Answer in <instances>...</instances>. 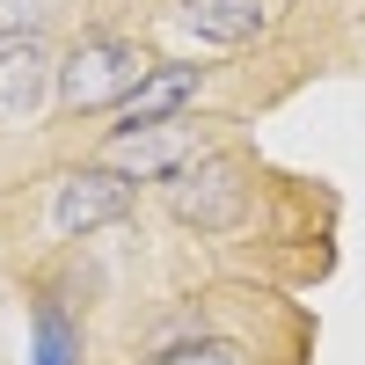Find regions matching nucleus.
<instances>
[{
    "instance_id": "nucleus-1",
    "label": "nucleus",
    "mask_w": 365,
    "mask_h": 365,
    "mask_svg": "<svg viewBox=\"0 0 365 365\" xmlns=\"http://www.w3.org/2000/svg\"><path fill=\"white\" fill-rule=\"evenodd\" d=\"M161 66V51L146 37H125V29H88V37L66 44V58L51 66V96L66 117H103L125 110L139 96V81Z\"/></svg>"
},
{
    "instance_id": "nucleus-2",
    "label": "nucleus",
    "mask_w": 365,
    "mask_h": 365,
    "mask_svg": "<svg viewBox=\"0 0 365 365\" xmlns=\"http://www.w3.org/2000/svg\"><path fill=\"white\" fill-rule=\"evenodd\" d=\"M161 212L182 227V234H205V241H227L256 220V161L227 139L220 154L190 161L182 175L161 182Z\"/></svg>"
},
{
    "instance_id": "nucleus-3",
    "label": "nucleus",
    "mask_w": 365,
    "mask_h": 365,
    "mask_svg": "<svg viewBox=\"0 0 365 365\" xmlns=\"http://www.w3.org/2000/svg\"><path fill=\"white\" fill-rule=\"evenodd\" d=\"M227 146V132L212 125V117H168V125H139V132H103V146L88 161H103V168H125L132 182H161L168 175H182L190 161H205V154H220Z\"/></svg>"
},
{
    "instance_id": "nucleus-4",
    "label": "nucleus",
    "mask_w": 365,
    "mask_h": 365,
    "mask_svg": "<svg viewBox=\"0 0 365 365\" xmlns=\"http://www.w3.org/2000/svg\"><path fill=\"white\" fill-rule=\"evenodd\" d=\"M139 190H146V182H132L125 168L81 161V168L58 175V190H51V234H58V241H81V234H96V227L132 220V212H139Z\"/></svg>"
},
{
    "instance_id": "nucleus-5",
    "label": "nucleus",
    "mask_w": 365,
    "mask_h": 365,
    "mask_svg": "<svg viewBox=\"0 0 365 365\" xmlns=\"http://www.w3.org/2000/svg\"><path fill=\"white\" fill-rule=\"evenodd\" d=\"M168 22L182 37L212 44V51H249V44L270 37L278 0H168Z\"/></svg>"
},
{
    "instance_id": "nucleus-6",
    "label": "nucleus",
    "mask_w": 365,
    "mask_h": 365,
    "mask_svg": "<svg viewBox=\"0 0 365 365\" xmlns=\"http://www.w3.org/2000/svg\"><path fill=\"white\" fill-rule=\"evenodd\" d=\"M205 96H212V66H197V58H161V66L139 81V96L117 110L110 132H139V125H168V117H197Z\"/></svg>"
},
{
    "instance_id": "nucleus-7",
    "label": "nucleus",
    "mask_w": 365,
    "mask_h": 365,
    "mask_svg": "<svg viewBox=\"0 0 365 365\" xmlns=\"http://www.w3.org/2000/svg\"><path fill=\"white\" fill-rule=\"evenodd\" d=\"M44 81H51V58H44V44H0V117L37 110Z\"/></svg>"
},
{
    "instance_id": "nucleus-8",
    "label": "nucleus",
    "mask_w": 365,
    "mask_h": 365,
    "mask_svg": "<svg viewBox=\"0 0 365 365\" xmlns=\"http://www.w3.org/2000/svg\"><path fill=\"white\" fill-rule=\"evenodd\" d=\"M29 365H81V322L58 299H29Z\"/></svg>"
},
{
    "instance_id": "nucleus-9",
    "label": "nucleus",
    "mask_w": 365,
    "mask_h": 365,
    "mask_svg": "<svg viewBox=\"0 0 365 365\" xmlns=\"http://www.w3.org/2000/svg\"><path fill=\"white\" fill-rule=\"evenodd\" d=\"M132 365H263L241 336H197V344H175V351H146Z\"/></svg>"
},
{
    "instance_id": "nucleus-10",
    "label": "nucleus",
    "mask_w": 365,
    "mask_h": 365,
    "mask_svg": "<svg viewBox=\"0 0 365 365\" xmlns=\"http://www.w3.org/2000/svg\"><path fill=\"white\" fill-rule=\"evenodd\" d=\"M66 15V0H0V44H37Z\"/></svg>"
}]
</instances>
